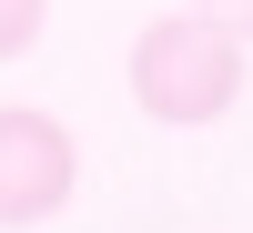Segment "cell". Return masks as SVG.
<instances>
[{"label": "cell", "mask_w": 253, "mask_h": 233, "mask_svg": "<svg viewBox=\"0 0 253 233\" xmlns=\"http://www.w3.org/2000/svg\"><path fill=\"white\" fill-rule=\"evenodd\" d=\"M132 101L172 132H203L243 101V41L203 10H162L152 31L132 41Z\"/></svg>", "instance_id": "cell-1"}, {"label": "cell", "mask_w": 253, "mask_h": 233, "mask_svg": "<svg viewBox=\"0 0 253 233\" xmlns=\"http://www.w3.org/2000/svg\"><path fill=\"white\" fill-rule=\"evenodd\" d=\"M81 183V142L41 101H0V223H51Z\"/></svg>", "instance_id": "cell-2"}, {"label": "cell", "mask_w": 253, "mask_h": 233, "mask_svg": "<svg viewBox=\"0 0 253 233\" xmlns=\"http://www.w3.org/2000/svg\"><path fill=\"white\" fill-rule=\"evenodd\" d=\"M41 20H51V0H0V61H20L41 41Z\"/></svg>", "instance_id": "cell-3"}, {"label": "cell", "mask_w": 253, "mask_h": 233, "mask_svg": "<svg viewBox=\"0 0 253 233\" xmlns=\"http://www.w3.org/2000/svg\"><path fill=\"white\" fill-rule=\"evenodd\" d=\"M193 10H203V20H223L233 41H253V0H193Z\"/></svg>", "instance_id": "cell-4"}]
</instances>
